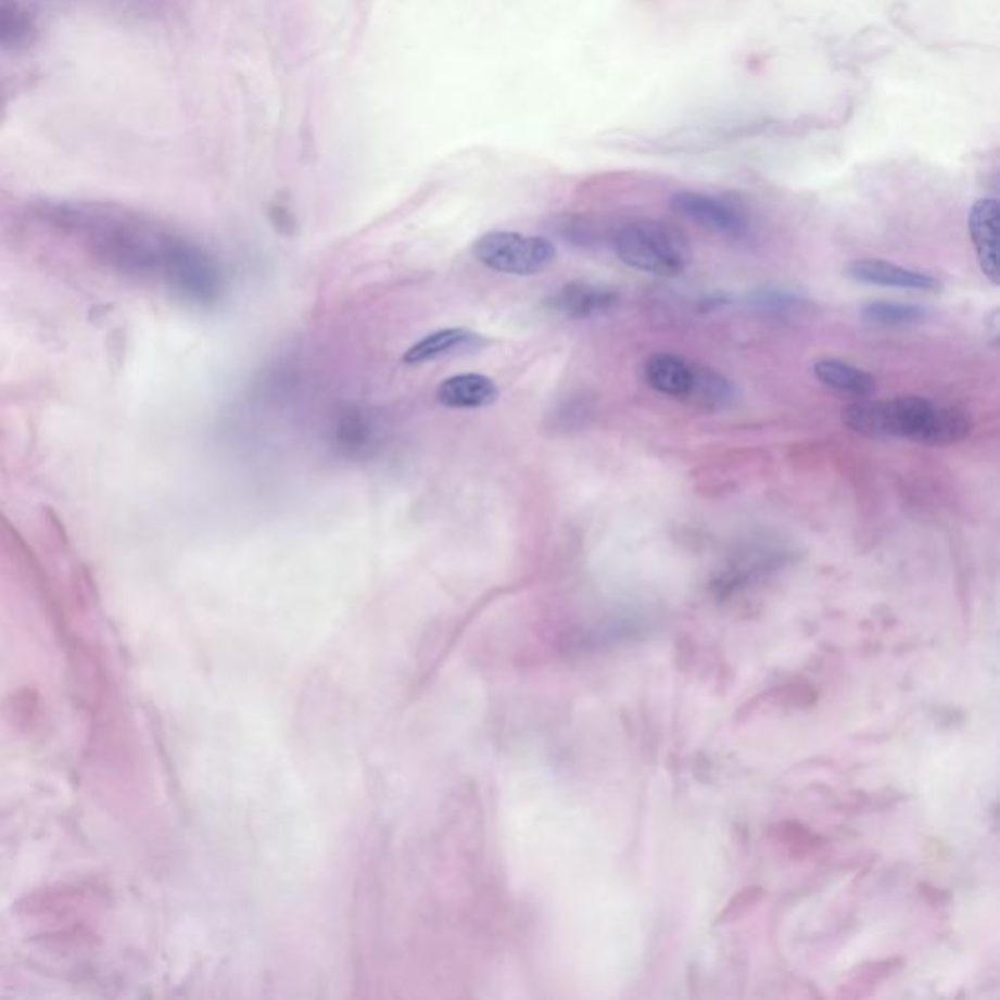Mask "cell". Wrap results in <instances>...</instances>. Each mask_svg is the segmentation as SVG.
<instances>
[{"label":"cell","mask_w":1000,"mask_h":1000,"mask_svg":"<svg viewBox=\"0 0 1000 1000\" xmlns=\"http://www.w3.org/2000/svg\"><path fill=\"white\" fill-rule=\"evenodd\" d=\"M63 219L87 253L114 273L163 283L194 305H214L224 293L217 261L180 235L114 212L73 210L63 212Z\"/></svg>","instance_id":"cell-1"},{"label":"cell","mask_w":1000,"mask_h":1000,"mask_svg":"<svg viewBox=\"0 0 1000 1000\" xmlns=\"http://www.w3.org/2000/svg\"><path fill=\"white\" fill-rule=\"evenodd\" d=\"M843 422L868 438H907L924 446H950L972 434V418L958 407L919 395L858 401L843 410Z\"/></svg>","instance_id":"cell-2"},{"label":"cell","mask_w":1000,"mask_h":1000,"mask_svg":"<svg viewBox=\"0 0 1000 1000\" xmlns=\"http://www.w3.org/2000/svg\"><path fill=\"white\" fill-rule=\"evenodd\" d=\"M613 251L625 266L640 273L672 278L688 268V239L669 224L633 219L613 233Z\"/></svg>","instance_id":"cell-3"},{"label":"cell","mask_w":1000,"mask_h":1000,"mask_svg":"<svg viewBox=\"0 0 1000 1000\" xmlns=\"http://www.w3.org/2000/svg\"><path fill=\"white\" fill-rule=\"evenodd\" d=\"M473 256L495 273L535 276L555 263L557 251L544 237L491 231L473 243Z\"/></svg>","instance_id":"cell-4"},{"label":"cell","mask_w":1000,"mask_h":1000,"mask_svg":"<svg viewBox=\"0 0 1000 1000\" xmlns=\"http://www.w3.org/2000/svg\"><path fill=\"white\" fill-rule=\"evenodd\" d=\"M670 207L692 224L727 239L740 241L750 235V221L743 210L716 195L684 190L670 198Z\"/></svg>","instance_id":"cell-5"},{"label":"cell","mask_w":1000,"mask_h":1000,"mask_svg":"<svg viewBox=\"0 0 1000 1000\" xmlns=\"http://www.w3.org/2000/svg\"><path fill=\"white\" fill-rule=\"evenodd\" d=\"M620 298L622 295L612 286L577 280L561 286L547 300V307L565 319L583 321L612 312L620 303Z\"/></svg>","instance_id":"cell-6"},{"label":"cell","mask_w":1000,"mask_h":1000,"mask_svg":"<svg viewBox=\"0 0 1000 1000\" xmlns=\"http://www.w3.org/2000/svg\"><path fill=\"white\" fill-rule=\"evenodd\" d=\"M967 227H970L982 273L992 286H999V253H997L999 202L997 198H979L970 210Z\"/></svg>","instance_id":"cell-7"},{"label":"cell","mask_w":1000,"mask_h":1000,"mask_svg":"<svg viewBox=\"0 0 1000 1000\" xmlns=\"http://www.w3.org/2000/svg\"><path fill=\"white\" fill-rule=\"evenodd\" d=\"M848 278L856 282L870 283V286H885V288H899V290H923L931 292L940 288V282L934 278L933 274L919 273L911 268H903L897 264L885 263V261H875V258H865V261H855L848 264L846 268Z\"/></svg>","instance_id":"cell-8"},{"label":"cell","mask_w":1000,"mask_h":1000,"mask_svg":"<svg viewBox=\"0 0 1000 1000\" xmlns=\"http://www.w3.org/2000/svg\"><path fill=\"white\" fill-rule=\"evenodd\" d=\"M486 339L483 334L469 331V329H442V331L430 332L425 339L415 342L410 349L405 352L403 362L408 366H420L427 362H436V359L456 356V354H466V352H476L483 349Z\"/></svg>","instance_id":"cell-9"},{"label":"cell","mask_w":1000,"mask_h":1000,"mask_svg":"<svg viewBox=\"0 0 1000 1000\" xmlns=\"http://www.w3.org/2000/svg\"><path fill=\"white\" fill-rule=\"evenodd\" d=\"M501 395L498 385L481 374H457L438 385L436 398L447 408H481L493 405Z\"/></svg>","instance_id":"cell-10"},{"label":"cell","mask_w":1000,"mask_h":1000,"mask_svg":"<svg viewBox=\"0 0 1000 1000\" xmlns=\"http://www.w3.org/2000/svg\"><path fill=\"white\" fill-rule=\"evenodd\" d=\"M696 364L682 358L679 354H653L645 364V379L655 391L669 397L688 398L694 383Z\"/></svg>","instance_id":"cell-11"},{"label":"cell","mask_w":1000,"mask_h":1000,"mask_svg":"<svg viewBox=\"0 0 1000 1000\" xmlns=\"http://www.w3.org/2000/svg\"><path fill=\"white\" fill-rule=\"evenodd\" d=\"M87 894L88 889L80 885L48 887L20 899L18 903L14 904V911L28 916L73 913L87 903Z\"/></svg>","instance_id":"cell-12"},{"label":"cell","mask_w":1000,"mask_h":1000,"mask_svg":"<svg viewBox=\"0 0 1000 1000\" xmlns=\"http://www.w3.org/2000/svg\"><path fill=\"white\" fill-rule=\"evenodd\" d=\"M813 374L821 383L855 397H870L877 389V381L872 374L846 364L843 359H819L813 366Z\"/></svg>","instance_id":"cell-13"},{"label":"cell","mask_w":1000,"mask_h":1000,"mask_svg":"<svg viewBox=\"0 0 1000 1000\" xmlns=\"http://www.w3.org/2000/svg\"><path fill=\"white\" fill-rule=\"evenodd\" d=\"M735 398V389L725 376L708 366H696L694 369V383L689 389L686 401L709 410L727 407Z\"/></svg>","instance_id":"cell-14"},{"label":"cell","mask_w":1000,"mask_h":1000,"mask_svg":"<svg viewBox=\"0 0 1000 1000\" xmlns=\"http://www.w3.org/2000/svg\"><path fill=\"white\" fill-rule=\"evenodd\" d=\"M374 440V430L369 418L356 408H349L342 413L334 428V444L340 454L349 457H358L366 454Z\"/></svg>","instance_id":"cell-15"},{"label":"cell","mask_w":1000,"mask_h":1000,"mask_svg":"<svg viewBox=\"0 0 1000 1000\" xmlns=\"http://www.w3.org/2000/svg\"><path fill=\"white\" fill-rule=\"evenodd\" d=\"M865 321L879 327H903L913 322L923 321L926 317L921 305L913 303L874 302L868 303L862 309Z\"/></svg>","instance_id":"cell-16"},{"label":"cell","mask_w":1000,"mask_h":1000,"mask_svg":"<svg viewBox=\"0 0 1000 1000\" xmlns=\"http://www.w3.org/2000/svg\"><path fill=\"white\" fill-rule=\"evenodd\" d=\"M762 899H764V889L762 887H745V889H740L729 901L727 907L723 909V913L719 914L718 924L737 923L740 919H745L747 914L752 913Z\"/></svg>","instance_id":"cell-17"},{"label":"cell","mask_w":1000,"mask_h":1000,"mask_svg":"<svg viewBox=\"0 0 1000 1000\" xmlns=\"http://www.w3.org/2000/svg\"><path fill=\"white\" fill-rule=\"evenodd\" d=\"M750 300L757 307L768 312H786L799 305V298L784 290H758L757 293H752Z\"/></svg>","instance_id":"cell-18"},{"label":"cell","mask_w":1000,"mask_h":1000,"mask_svg":"<svg viewBox=\"0 0 1000 1000\" xmlns=\"http://www.w3.org/2000/svg\"><path fill=\"white\" fill-rule=\"evenodd\" d=\"M897 962H899V960H885V962L865 963V965H862V967L858 970V975H856V977L872 985V983L877 982V979H882V977H887L889 973H894L895 963Z\"/></svg>","instance_id":"cell-19"}]
</instances>
